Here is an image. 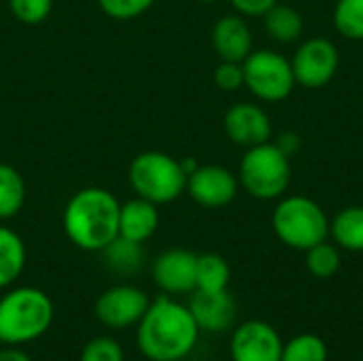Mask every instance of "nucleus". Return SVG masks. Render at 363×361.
<instances>
[{"instance_id":"nucleus-1","label":"nucleus","mask_w":363,"mask_h":361,"mask_svg":"<svg viewBox=\"0 0 363 361\" xmlns=\"http://www.w3.org/2000/svg\"><path fill=\"white\" fill-rule=\"evenodd\" d=\"M200 338V328L187 304L160 296L151 300L136 326L138 351L149 361H181L189 357Z\"/></svg>"},{"instance_id":"nucleus-2","label":"nucleus","mask_w":363,"mask_h":361,"mask_svg":"<svg viewBox=\"0 0 363 361\" xmlns=\"http://www.w3.org/2000/svg\"><path fill=\"white\" fill-rule=\"evenodd\" d=\"M119 200L108 189H79L68 200L62 215L68 240L83 251H102L119 236Z\"/></svg>"},{"instance_id":"nucleus-3","label":"nucleus","mask_w":363,"mask_h":361,"mask_svg":"<svg viewBox=\"0 0 363 361\" xmlns=\"http://www.w3.org/2000/svg\"><path fill=\"white\" fill-rule=\"evenodd\" d=\"M55 317L53 300L36 287H13L0 298V340L21 347L47 334Z\"/></svg>"},{"instance_id":"nucleus-4","label":"nucleus","mask_w":363,"mask_h":361,"mask_svg":"<svg viewBox=\"0 0 363 361\" xmlns=\"http://www.w3.org/2000/svg\"><path fill=\"white\" fill-rule=\"evenodd\" d=\"M330 217L308 196L279 198L272 211V232L289 249L308 251L330 238Z\"/></svg>"},{"instance_id":"nucleus-5","label":"nucleus","mask_w":363,"mask_h":361,"mask_svg":"<svg viewBox=\"0 0 363 361\" xmlns=\"http://www.w3.org/2000/svg\"><path fill=\"white\" fill-rule=\"evenodd\" d=\"M238 183L257 200H279L291 183V157L272 140L249 147L238 164Z\"/></svg>"},{"instance_id":"nucleus-6","label":"nucleus","mask_w":363,"mask_h":361,"mask_svg":"<svg viewBox=\"0 0 363 361\" xmlns=\"http://www.w3.org/2000/svg\"><path fill=\"white\" fill-rule=\"evenodd\" d=\"M128 181L138 198H145L157 206L174 202L185 194L187 187V174L181 166V160L164 151L138 153L130 164Z\"/></svg>"},{"instance_id":"nucleus-7","label":"nucleus","mask_w":363,"mask_h":361,"mask_svg":"<svg viewBox=\"0 0 363 361\" xmlns=\"http://www.w3.org/2000/svg\"><path fill=\"white\" fill-rule=\"evenodd\" d=\"M245 87L262 102H281L296 89L291 62L274 49H255L242 62Z\"/></svg>"},{"instance_id":"nucleus-8","label":"nucleus","mask_w":363,"mask_h":361,"mask_svg":"<svg viewBox=\"0 0 363 361\" xmlns=\"http://www.w3.org/2000/svg\"><path fill=\"white\" fill-rule=\"evenodd\" d=\"M289 62L298 85L306 89H321L336 77L340 66V53L330 38L313 36L298 45Z\"/></svg>"},{"instance_id":"nucleus-9","label":"nucleus","mask_w":363,"mask_h":361,"mask_svg":"<svg viewBox=\"0 0 363 361\" xmlns=\"http://www.w3.org/2000/svg\"><path fill=\"white\" fill-rule=\"evenodd\" d=\"M151 298L136 285H113L102 291L94 304L96 319L111 330H125L138 326L147 313Z\"/></svg>"},{"instance_id":"nucleus-10","label":"nucleus","mask_w":363,"mask_h":361,"mask_svg":"<svg viewBox=\"0 0 363 361\" xmlns=\"http://www.w3.org/2000/svg\"><path fill=\"white\" fill-rule=\"evenodd\" d=\"M283 338L266 321L251 319L240 323L230 338L232 361H281Z\"/></svg>"},{"instance_id":"nucleus-11","label":"nucleus","mask_w":363,"mask_h":361,"mask_svg":"<svg viewBox=\"0 0 363 361\" xmlns=\"http://www.w3.org/2000/svg\"><path fill=\"white\" fill-rule=\"evenodd\" d=\"M238 187H240L238 177L232 170H228L225 166L206 164V166H198L187 177L185 191L198 206L215 211L228 206L236 198Z\"/></svg>"},{"instance_id":"nucleus-12","label":"nucleus","mask_w":363,"mask_h":361,"mask_svg":"<svg viewBox=\"0 0 363 361\" xmlns=\"http://www.w3.org/2000/svg\"><path fill=\"white\" fill-rule=\"evenodd\" d=\"M196 266L198 255L194 251L166 249L155 257L151 277L166 296H185L196 291Z\"/></svg>"},{"instance_id":"nucleus-13","label":"nucleus","mask_w":363,"mask_h":361,"mask_svg":"<svg viewBox=\"0 0 363 361\" xmlns=\"http://www.w3.org/2000/svg\"><path fill=\"white\" fill-rule=\"evenodd\" d=\"M225 136L245 149L268 143L272 138V121L270 115L253 102L232 104L223 115Z\"/></svg>"},{"instance_id":"nucleus-14","label":"nucleus","mask_w":363,"mask_h":361,"mask_svg":"<svg viewBox=\"0 0 363 361\" xmlns=\"http://www.w3.org/2000/svg\"><path fill=\"white\" fill-rule=\"evenodd\" d=\"M189 311L200 328V332H208V334H221L228 332L234 321H236V300L232 298V294L228 289L223 291H191V300H189Z\"/></svg>"},{"instance_id":"nucleus-15","label":"nucleus","mask_w":363,"mask_h":361,"mask_svg":"<svg viewBox=\"0 0 363 361\" xmlns=\"http://www.w3.org/2000/svg\"><path fill=\"white\" fill-rule=\"evenodd\" d=\"M213 49L219 60L245 62L253 51V32L242 15H223L211 32Z\"/></svg>"},{"instance_id":"nucleus-16","label":"nucleus","mask_w":363,"mask_h":361,"mask_svg":"<svg viewBox=\"0 0 363 361\" xmlns=\"http://www.w3.org/2000/svg\"><path fill=\"white\" fill-rule=\"evenodd\" d=\"M160 226V211L157 204L145 198H132L121 204L119 209V236L130 238L134 243L149 240Z\"/></svg>"},{"instance_id":"nucleus-17","label":"nucleus","mask_w":363,"mask_h":361,"mask_svg":"<svg viewBox=\"0 0 363 361\" xmlns=\"http://www.w3.org/2000/svg\"><path fill=\"white\" fill-rule=\"evenodd\" d=\"M26 257L21 236L11 228L0 226V289H9L17 283L26 268Z\"/></svg>"},{"instance_id":"nucleus-18","label":"nucleus","mask_w":363,"mask_h":361,"mask_svg":"<svg viewBox=\"0 0 363 361\" xmlns=\"http://www.w3.org/2000/svg\"><path fill=\"white\" fill-rule=\"evenodd\" d=\"M330 236L334 245L345 251L363 253V206L353 204L336 213L330 221Z\"/></svg>"},{"instance_id":"nucleus-19","label":"nucleus","mask_w":363,"mask_h":361,"mask_svg":"<svg viewBox=\"0 0 363 361\" xmlns=\"http://www.w3.org/2000/svg\"><path fill=\"white\" fill-rule=\"evenodd\" d=\"M264 26L270 38L281 45H291L300 40L304 32V19L300 11H296L289 4H279V2L264 15Z\"/></svg>"},{"instance_id":"nucleus-20","label":"nucleus","mask_w":363,"mask_h":361,"mask_svg":"<svg viewBox=\"0 0 363 361\" xmlns=\"http://www.w3.org/2000/svg\"><path fill=\"white\" fill-rule=\"evenodd\" d=\"M102 255H104L108 268L119 272V274H132V272L140 270V266L145 262L143 243H134V240L123 238V236H115L102 249Z\"/></svg>"},{"instance_id":"nucleus-21","label":"nucleus","mask_w":363,"mask_h":361,"mask_svg":"<svg viewBox=\"0 0 363 361\" xmlns=\"http://www.w3.org/2000/svg\"><path fill=\"white\" fill-rule=\"evenodd\" d=\"M232 279L230 264L219 253H202L198 255L196 266V289L200 291H223L228 289Z\"/></svg>"},{"instance_id":"nucleus-22","label":"nucleus","mask_w":363,"mask_h":361,"mask_svg":"<svg viewBox=\"0 0 363 361\" xmlns=\"http://www.w3.org/2000/svg\"><path fill=\"white\" fill-rule=\"evenodd\" d=\"M26 202V183L11 164H0V221L15 217Z\"/></svg>"},{"instance_id":"nucleus-23","label":"nucleus","mask_w":363,"mask_h":361,"mask_svg":"<svg viewBox=\"0 0 363 361\" xmlns=\"http://www.w3.org/2000/svg\"><path fill=\"white\" fill-rule=\"evenodd\" d=\"M306 253V270L315 277V279H332L338 270H340V264H342V257H340V247L323 240L315 247H311Z\"/></svg>"},{"instance_id":"nucleus-24","label":"nucleus","mask_w":363,"mask_h":361,"mask_svg":"<svg viewBox=\"0 0 363 361\" xmlns=\"http://www.w3.org/2000/svg\"><path fill=\"white\" fill-rule=\"evenodd\" d=\"M330 349L328 343L317 334H298L283 347L281 361H328Z\"/></svg>"},{"instance_id":"nucleus-25","label":"nucleus","mask_w":363,"mask_h":361,"mask_svg":"<svg viewBox=\"0 0 363 361\" xmlns=\"http://www.w3.org/2000/svg\"><path fill=\"white\" fill-rule=\"evenodd\" d=\"M334 26L349 40H363V0H336Z\"/></svg>"},{"instance_id":"nucleus-26","label":"nucleus","mask_w":363,"mask_h":361,"mask_svg":"<svg viewBox=\"0 0 363 361\" xmlns=\"http://www.w3.org/2000/svg\"><path fill=\"white\" fill-rule=\"evenodd\" d=\"M79 361H125V353L115 338L96 336L81 349Z\"/></svg>"},{"instance_id":"nucleus-27","label":"nucleus","mask_w":363,"mask_h":361,"mask_svg":"<svg viewBox=\"0 0 363 361\" xmlns=\"http://www.w3.org/2000/svg\"><path fill=\"white\" fill-rule=\"evenodd\" d=\"M9 9L21 23L36 26L49 17L53 0H9Z\"/></svg>"},{"instance_id":"nucleus-28","label":"nucleus","mask_w":363,"mask_h":361,"mask_svg":"<svg viewBox=\"0 0 363 361\" xmlns=\"http://www.w3.org/2000/svg\"><path fill=\"white\" fill-rule=\"evenodd\" d=\"M155 0H98L100 9L113 19H134L149 11Z\"/></svg>"},{"instance_id":"nucleus-29","label":"nucleus","mask_w":363,"mask_h":361,"mask_svg":"<svg viewBox=\"0 0 363 361\" xmlns=\"http://www.w3.org/2000/svg\"><path fill=\"white\" fill-rule=\"evenodd\" d=\"M213 81L221 91H236L245 87V70L242 62H225L221 60L213 72Z\"/></svg>"},{"instance_id":"nucleus-30","label":"nucleus","mask_w":363,"mask_h":361,"mask_svg":"<svg viewBox=\"0 0 363 361\" xmlns=\"http://www.w3.org/2000/svg\"><path fill=\"white\" fill-rule=\"evenodd\" d=\"M238 15L242 17H264L279 0H230Z\"/></svg>"},{"instance_id":"nucleus-31","label":"nucleus","mask_w":363,"mask_h":361,"mask_svg":"<svg viewBox=\"0 0 363 361\" xmlns=\"http://www.w3.org/2000/svg\"><path fill=\"white\" fill-rule=\"evenodd\" d=\"M277 145L291 157L294 153H298V149H300V145H302V138H300L298 132H283V134L279 136Z\"/></svg>"},{"instance_id":"nucleus-32","label":"nucleus","mask_w":363,"mask_h":361,"mask_svg":"<svg viewBox=\"0 0 363 361\" xmlns=\"http://www.w3.org/2000/svg\"><path fill=\"white\" fill-rule=\"evenodd\" d=\"M0 361H32L28 353L19 351V347H0Z\"/></svg>"},{"instance_id":"nucleus-33","label":"nucleus","mask_w":363,"mask_h":361,"mask_svg":"<svg viewBox=\"0 0 363 361\" xmlns=\"http://www.w3.org/2000/svg\"><path fill=\"white\" fill-rule=\"evenodd\" d=\"M200 2H204V4H208V2H215V0H200Z\"/></svg>"},{"instance_id":"nucleus-34","label":"nucleus","mask_w":363,"mask_h":361,"mask_svg":"<svg viewBox=\"0 0 363 361\" xmlns=\"http://www.w3.org/2000/svg\"><path fill=\"white\" fill-rule=\"evenodd\" d=\"M0 347H2V340H0Z\"/></svg>"},{"instance_id":"nucleus-35","label":"nucleus","mask_w":363,"mask_h":361,"mask_svg":"<svg viewBox=\"0 0 363 361\" xmlns=\"http://www.w3.org/2000/svg\"><path fill=\"white\" fill-rule=\"evenodd\" d=\"M181 361H185V360H181Z\"/></svg>"}]
</instances>
